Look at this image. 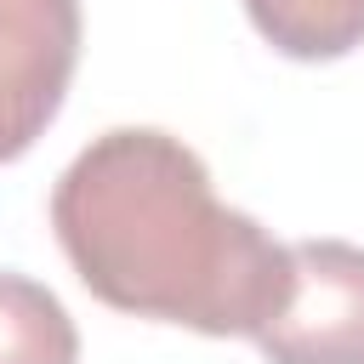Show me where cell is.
Wrapping results in <instances>:
<instances>
[{
    "mask_svg": "<svg viewBox=\"0 0 364 364\" xmlns=\"http://www.w3.org/2000/svg\"><path fill=\"white\" fill-rule=\"evenodd\" d=\"M51 228L102 307L199 336H256L290 284V245L222 205L205 159L154 125L91 136L51 188Z\"/></svg>",
    "mask_w": 364,
    "mask_h": 364,
    "instance_id": "1",
    "label": "cell"
},
{
    "mask_svg": "<svg viewBox=\"0 0 364 364\" xmlns=\"http://www.w3.org/2000/svg\"><path fill=\"white\" fill-rule=\"evenodd\" d=\"M250 341L267 364H364V245L296 239L284 301Z\"/></svg>",
    "mask_w": 364,
    "mask_h": 364,
    "instance_id": "2",
    "label": "cell"
},
{
    "mask_svg": "<svg viewBox=\"0 0 364 364\" xmlns=\"http://www.w3.org/2000/svg\"><path fill=\"white\" fill-rule=\"evenodd\" d=\"M80 0H0V165L57 119L80 68Z\"/></svg>",
    "mask_w": 364,
    "mask_h": 364,
    "instance_id": "3",
    "label": "cell"
},
{
    "mask_svg": "<svg viewBox=\"0 0 364 364\" xmlns=\"http://www.w3.org/2000/svg\"><path fill=\"white\" fill-rule=\"evenodd\" d=\"M256 34L296 63H336L364 46V0H245Z\"/></svg>",
    "mask_w": 364,
    "mask_h": 364,
    "instance_id": "4",
    "label": "cell"
},
{
    "mask_svg": "<svg viewBox=\"0 0 364 364\" xmlns=\"http://www.w3.org/2000/svg\"><path fill=\"white\" fill-rule=\"evenodd\" d=\"M0 364H80V330L57 290L0 267Z\"/></svg>",
    "mask_w": 364,
    "mask_h": 364,
    "instance_id": "5",
    "label": "cell"
}]
</instances>
